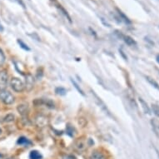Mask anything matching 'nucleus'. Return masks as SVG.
<instances>
[{"label":"nucleus","mask_w":159,"mask_h":159,"mask_svg":"<svg viewBox=\"0 0 159 159\" xmlns=\"http://www.w3.org/2000/svg\"><path fill=\"white\" fill-rule=\"evenodd\" d=\"M0 100L3 102L4 104L10 105L14 103V97L10 92L7 90L0 91Z\"/></svg>","instance_id":"f257e3e1"},{"label":"nucleus","mask_w":159,"mask_h":159,"mask_svg":"<svg viewBox=\"0 0 159 159\" xmlns=\"http://www.w3.org/2000/svg\"><path fill=\"white\" fill-rule=\"evenodd\" d=\"M91 94L93 95L94 100L95 101V103H97V106L99 107V108H101V109L103 110V112H105L106 114H108V116H112L111 115V113H110V111L108 110V107L106 106V104L104 103V102H103V100L101 99V98L97 96V94H95V92H94V91L92 90L91 91Z\"/></svg>","instance_id":"f03ea898"},{"label":"nucleus","mask_w":159,"mask_h":159,"mask_svg":"<svg viewBox=\"0 0 159 159\" xmlns=\"http://www.w3.org/2000/svg\"><path fill=\"white\" fill-rule=\"evenodd\" d=\"M10 85L13 91H15L17 93H21L24 90V84L19 78H13L10 82Z\"/></svg>","instance_id":"7ed1b4c3"},{"label":"nucleus","mask_w":159,"mask_h":159,"mask_svg":"<svg viewBox=\"0 0 159 159\" xmlns=\"http://www.w3.org/2000/svg\"><path fill=\"white\" fill-rule=\"evenodd\" d=\"M8 72L5 70L0 71V91L5 90L8 86Z\"/></svg>","instance_id":"20e7f679"},{"label":"nucleus","mask_w":159,"mask_h":159,"mask_svg":"<svg viewBox=\"0 0 159 159\" xmlns=\"http://www.w3.org/2000/svg\"><path fill=\"white\" fill-rule=\"evenodd\" d=\"M51 1H53V4L55 5V7H56V8H57V9H58L59 10L60 12H62V14H63V15L65 16L66 18L68 19V20H69V22L72 23V19H71V17L69 16V12H67V11H66L65 9H64V8H63V7H62V5H61V4H60V3H58V1H57V0H51Z\"/></svg>","instance_id":"39448f33"},{"label":"nucleus","mask_w":159,"mask_h":159,"mask_svg":"<svg viewBox=\"0 0 159 159\" xmlns=\"http://www.w3.org/2000/svg\"><path fill=\"white\" fill-rule=\"evenodd\" d=\"M35 122H36V125L37 127L43 128V127L47 126V124L48 123V118H46L45 116L39 115L35 118Z\"/></svg>","instance_id":"423d86ee"},{"label":"nucleus","mask_w":159,"mask_h":159,"mask_svg":"<svg viewBox=\"0 0 159 159\" xmlns=\"http://www.w3.org/2000/svg\"><path fill=\"white\" fill-rule=\"evenodd\" d=\"M34 85V78L31 74H28L26 76V80H25V85L26 89L28 91H31Z\"/></svg>","instance_id":"0eeeda50"},{"label":"nucleus","mask_w":159,"mask_h":159,"mask_svg":"<svg viewBox=\"0 0 159 159\" xmlns=\"http://www.w3.org/2000/svg\"><path fill=\"white\" fill-rule=\"evenodd\" d=\"M119 37H122L125 43L128 44V45H129V46H135L137 44V43L135 42L134 39H132L130 36H126V35H122L120 34Z\"/></svg>","instance_id":"6e6552de"},{"label":"nucleus","mask_w":159,"mask_h":159,"mask_svg":"<svg viewBox=\"0 0 159 159\" xmlns=\"http://www.w3.org/2000/svg\"><path fill=\"white\" fill-rule=\"evenodd\" d=\"M151 124L153 127V129L155 134L159 137V120L157 118H153L151 120Z\"/></svg>","instance_id":"1a4fd4ad"},{"label":"nucleus","mask_w":159,"mask_h":159,"mask_svg":"<svg viewBox=\"0 0 159 159\" xmlns=\"http://www.w3.org/2000/svg\"><path fill=\"white\" fill-rule=\"evenodd\" d=\"M17 110H18V112H19L21 115L25 116L28 114V105H26V104H20V105H19L18 108H17Z\"/></svg>","instance_id":"9d476101"},{"label":"nucleus","mask_w":159,"mask_h":159,"mask_svg":"<svg viewBox=\"0 0 159 159\" xmlns=\"http://www.w3.org/2000/svg\"><path fill=\"white\" fill-rule=\"evenodd\" d=\"M91 159H107L106 156L102 153L101 152H97V151H95L94 153H92V155L90 157Z\"/></svg>","instance_id":"9b49d317"},{"label":"nucleus","mask_w":159,"mask_h":159,"mask_svg":"<svg viewBox=\"0 0 159 159\" xmlns=\"http://www.w3.org/2000/svg\"><path fill=\"white\" fill-rule=\"evenodd\" d=\"M75 147H76V149L78 150V151L82 152V151H83L85 149L86 144L83 140H78L75 143Z\"/></svg>","instance_id":"f8f14e48"},{"label":"nucleus","mask_w":159,"mask_h":159,"mask_svg":"<svg viewBox=\"0 0 159 159\" xmlns=\"http://www.w3.org/2000/svg\"><path fill=\"white\" fill-rule=\"evenodd\" d=\"M118 10V13L119 15V18H120V21H123L125 23H128V24H130L131 23V21L128 19V18L127 16L125 15L124 13L122 12V11H120L119 9H117Z\"/></svg>","instance_id":"ddd939ff"},{"label":"nucleus","mask_w":159,"mask_h":159,"mask_svg":"<svg viewBox=\"0 0 159 159\" xmlns=\"http://www.w3.org/2000/svg\"><path fill=\"white\" fill-rule=\"evenodd\" d=\"M17 143H18V144H19V145H23V146H28V145H30V144H31V142L28 140L27 137H19Z\"/></svg>","instance_id":"4468645a"},{"label":"nucleus","mask_w":159,"mask_h":159,"mask_svg":"<svg viewBox=\"0 0 159 159\" xmlns=\"http://www.w3.org/2000/svg\"><path fill=\"white\" fill-rule=\"evenodd\" d=\"M29 157H30V159H42L43 158V156L41 155V153L38 151L34 150V151H32L31 153H30Z\"/></svg>","instance_id":"2eb2a0df"},{"label":"nucleus","mask_w":159,"mask_h":159,"mask_svg":"<svg viewBox=\"0 0 159 159\" xmlns=\"http://www.w3.org/2000/svg\"><path fill=\"white\" fill-rule=\"evenodd\" d=\"M139 102H140L141 105H142L143 108L144 112H146V113H150V109H149V108L147 107V103H146L145 101H143V100L142 99V98H139Z\"/></svg>","instance_id":"dca6fc26"},{"label":"nucleus","mask_w":159,"mask_h":159,"mask_svg":"<svg viewBox=\"0 0 159 159\" xmlns=\"http://www.w3.org/2000/svg\"><path fill=\"white\" fill-rule=\"evenodd\" d=\"M146 79H147V81H148V83H149L150 84L153 85V87H155V88H157V90H159V84L157 83L154 79H153V78H151L150 77H146Z\"/></svg>","instance_id":"f3484780"},{"label":"nucleus","mask_w":159,"mask_h":159,"mask_svg":"<svg viewBox=\"0 0 159 159\" xmlns=\"http://www.w3.org/2000/svg\"><path fill=\"white\" fill-rule=\"evenodd\" d=\"M14 118H15V117L13 114L12 113H10V114H8V115L3 118V122H13L14 121Z\"/></svg>","instance_id":"a211bd4d"},{"label":"nucleus","mask_w":159,"mask_h":159,"mask_svg":"<svg viewBox=\"0 0 159 159\" xmlns=\"http://www.w3.org/2000/svg\"><path fill=\"white\" fill-rule=\"evenodd\" d=\"M55 93H56L58 95H65L66 93H67V90H66L65 88H63V87H57L56 89H55Z\"/></svg>","instance_id":"6ab92c4d"},{"label":"nucleus","mask_w":159,"mask_h":159,"mask_svg":"<svg viewBox=\"0 0 159 159\" xmlns=\"http://www.w3.org/2000/svg\"><path fill=\"white\" fill-rule=\"evenodd\" d=\"M4 62H5V55L2 48H0V67L3 66Z\"/></svg>","instance_id":"aec40b11"},{"label":"nucleus","mask_w":159,"mask_h":159,"mask_svg":"<svg viewBox=\"0 0 159 159\" xmlns=\"http://www.w3.org/2000/svg\"><path fill=\"white\" fill-rule=\"evenodd\" d=\"M152 109H153V112H154V114H155L157 117H158L159 118V106L158 105H157V104H153V105H152Z\"/></svg>","instance_id":"412c9836"},{"label":"nucleus","mask_w":159,"mask_h":159,"mask_svg":"<svg viewBox=\"0 0 159 159\" xmlns=\"http://www.w3.org/2000/svg\"><path fill=\"white\" fill-rule=\"evenodd\" d=\"M18 44L20 45V47L22 48H23L24 50H27V51H29V50H30V48L28 47V45H27V44H25L22 40L18 39Z\"/></svg>","instance_id":"4be33fe9"},{"label":"nucleus","mask_w":159,"mask_h":159,"mask_svg":"<svg viewBox=\"0 0 159 159\" xmlns=\"http://www.w3.org/2000/svg\"><path fill=\"white\" fill-rule=\"evenodd\" d=\"M71 81H72V84L74 85V87H76V88H77V90H78V92H79V93H80V94H82V95H84V94H83V90H82V89H81V88H80V87H78V85L77 84V83H76V82L73 81L72 79V80H71Z\"/></svg>","instance_id":"5701e85b"},{"label":"nucleus","mask_w":159,"mask_h":159,"mask_svg":"<svg viewBox=\"0 0 159 159\" xmlns=\"http://www.w3.org/2000/svg\"><path fill=\"white\" fill-rule=\"evenodd\" d=\"M62 159H77V158H76L74 156H72V155H64V156L62 157Z\"/></svg>","instance_id":"b1692460"},{"label":"nucleus","mask_w":159,"mask_h":159,"mask_svg":"<svg viewBox=\"0 0 159 159\" xmlns=\"http://www.w3.org/2000/svg\"><path fill=\"white\" fill-rule=\"evenodd\" d=\"M16 1H18V3H19V4H21V6H22L23 9H25V4L23 3V2L22 0H16Z\"/></svg>","instance_id":"393cba45"},{"label":"nucleus","mask_w":159,"mask_h":159,"mask_svg":"<svg viewBox=\"0 0 159 159\" xmlns=\"http://www.w3.org/2000/svg\"><path fill=\"white\" fill-rule=\"evenodd\" d=\"M3 26L2 25L1 22H0V32H3Z\"/></svg>","instance_id":"a878e982"},{"label":"nucleus","mask_w":159,"mask_h":159,"mask_svg":"<svg viewBox=\"0 0 159 159\" xmlns=\"http://www.w3.org/2000/svg\"><path fill=\"white\" fill-rule=\"evenodd\" d=\"M157 62L159 63V55H157Z\"/></svg>","instance_id":"bb28decb"},{"label":"nucleus","mask_w":159,"mask_h":159,"mask_svg":"<svg viewBox=\"0 0 159 159\" xmlns=\"http://www.w3.org/2000/svg\"><path fill=\"white\" fill-rule=\"evenodd\" d=\"M7 159H15L14 157H9V158H7Z\"/></svg>","instance_id":"cd10ccee"},{"label":"nucleus","mask_w":159,"mask_h":159,"mask_svg":"<svg viewBox=\"0 0 159 159\" xmlns=\"http://www.w3.org/2000/svg\"><path fill=\"white\" fill-rule=\"evenodd\" d=\"M1 133H2V129L0 128V134H1Z\"/></svg>","instance_id":"c85d7f7f"}]
</instances>
